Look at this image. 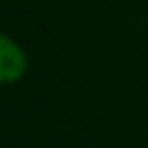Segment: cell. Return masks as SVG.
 <instances>
[{
  "label": "cell",
  "instance_id": "6da1fadb",
  "mask_svg": "<svg viewBox=\"0 0 148 148\" xmlns=\"http://www.w3.org/2000/svg\"><path fill=\"white\" fill-rule=\"evenodd\" d=\"M25 53L16 42L0 35V83L18 81L25 72Z\"/></svg>",
  "mask_w": 148,
  "mask_h": 148
}]
</instances>
